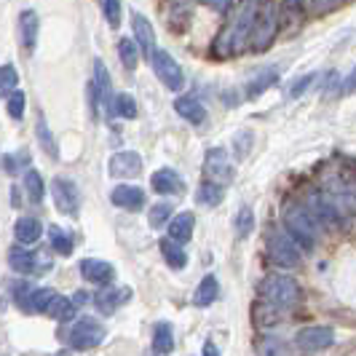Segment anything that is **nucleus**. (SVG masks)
Returning a JSON list of instances; mask_svg holds the SVG:
<instances>
[{
  "mask_svg": "<svg viewBox=\"0 0 356 356\" xmlns=\"http://www.w3.org/2000/svg\"><path fill=\"white\" fill-rule=\"evenodd\" d=\"M102 14H105L107 24L115 30L118 24H121V14H124V6L118 3V0H107V3H102Z\"/></svg>",
  "mask_w": 356,
  "mask_h": 356,
  "instance_id": "nucleus-41",
  "label": "nucleus"
},
{
  "mask_svg": "<svg viewBox=\"0 0 356 356\" xmlns=\"http://www.w3.org/2000/svg\"><path fill=\"white\" fill-rule=\"evenodd\" d=\"M175 110H177L179 118H185L191 126H201L207 121V107L201 105L196 97H191V94L177 97V99H175Z\"/></svg>",
  "mask_w": 356,
  "mask_h": 356,
  "instance_id": "nucleus-19",
  "label": "nucleus"
},
{
  "mask_svg": "<svg viewBox=\"0 0 356 356\" xmlns=\"http://www.w3.org/2000/svg\"><path fill=\"white\" fill-rule=\"evenodd\" d=\"M89 300H91L89 292H75V295H72V303L78 305V308H81V305H86Z\"/></svg>",
  "mask_w": 356,
  "mask_h": 356,
  "instance_id": "nucleus-49",
  "label": "nucleus"
},
{
  "mask_svg": "<svg viewBox=\"0 0 356 356\" xmlns=\"http://www.w3.org/2000/svg\"><path fill=\"white\" fill-rule=\"evenodd\" d=\"M24 191H27V196H30L33 204H40L46 198V185H43L40 172H35V169H27L24 172Z\"/></svg>",
  "mask_w": 356,
  "mask_h": 356,
  "instance_id": "nucleus-31",
  "label": "nucleus"
},
{
  "mask_svg": "<svg viewBox=\"0 0 356 356\" xmlns=\"http://www.w3.org/2000/svg\"><path fill=\"white\" fill-rule=\"evenodd\" d=\"M217 295H220V282H217L214 273H207L201 279V284L196 286V292H193V303L198 308H207V305H212L217 300Z\"/></svg>",
  "mask_w": 356,
  "mask_h": 356,
  "instance_id": "nucleus-25",
  "label": "nucleus"
},
{
  "mask_svg": "<svg viewBox=\"0 0 356 356\" xmlns=\"http://www.w3.org/2000/svg\"><path fill=\"white\" fill-rule=\"evenodd\" d=\"M129 298H131V289H129V286H118V289L107 286V289H102V292L94 298V303H97V308H99L105 316H110L115 308H121L124 303H129Z\"/></svg>",
  "mask_w": 356,
  "mask_h": 356,
  "instance_id": "nucleus-20",
  "label": "nucleus"
},
{
  "mask_svg": "<svg viewBox=\"0 0 356 356\" xmlns=\"http://www.w3.org/2000/svg\"><path fill=\"white\" fill-rule=\"evenodd\" d=\"M161 254H163L166 266L175 268V270H182V268L188 266V254H185V250H182V244L172 241L169 236H166V238H161Z\"/></svg>",
  "mask_w": 356,
  "mask_h": 356,
  "instance_id": "nucleus-27",
  "label": "nucleus"
},
{
  "mask_svg": "<svg viewBox=\"0 0 356 356\" xmlns=\"http://www.w3.org/2000/svg\"><path fill=\"white\" fill-rule=\"evenodd\" d=\"M0 91H3V97L8 99L11 94H17L19 91V72L14 65H3V70H0Z\"/></svg>",
  "mask_w": 356,
  "mask_h": 356,
  "instance_id": "nucleus-37",
  "label": "nucleus"
},
{
  "mask_svg": "<svg viewBox=\"0 0 356 356\" xmlns=\"http://www.w3.org/2000/svg\"><path fill=\"white\" fill-rule=\"evenodd\" d=\"M276 27H279L276 6L273 3H260V14H257V22H254V30H252L250 38L252 51H266L270 40L276 38Z\"/></svg>",
  "mask_w": 356,
  "mask_h": 356,
  "instance_id": "nucleus-5",
  "label": "nucleus"
},
{
  "mask_svg": "<svg viewBox=\"0 0 356 356\" xmlns=\"http://www.w3.org/2000/svg\"><path fill=\"white\" fill-rule=\"evenodd\" d=\"M49 241H51V250L62 257H70L72 254V236L67 231H62L59 225L49 228Z\"/></svg>",
  "mask_w": 356,
  "mask_h": 356,
  "instance_id": "nucleus-32",
  "label": "nucleus"
},
{
  "mask_svg": "<svg viewBox=\"0 0 356 356\" xmlns=\"http://www.w3.org/2000/svg\"><path fill=\"white\" fill-rule=\"evenodd\" d=\"M260 300L263 305L273 308V311H286L300 300V284L292 279V276H282V273H273L266 276L260 282Z\"/></svg>",
  "mask_w": 356,
  "mask_h": 356,
  "instance_id": "nucleus-3",
  "label": "nucleus"
},
{
  "mask_svg": "<svg viewBox=\"0 0 356 356\" xmlns=\"http://www.w3.org/2000/svg\"><path fill=\"white\" fill-rule=\"evenodd\" d=\"M113 99H115L113 102V115H121V118H129V121L137 118V99L131 94H115Z\"/></svg>",
  "mask_w": 356,
  "mask_h": 356,
  "instance_id": "nucleus-35",
  "label": "nucleus"
},
{
  "mask_svg": "<svg viewBox=\"0 0 356 356\" xmlns=\"http://www.w3.org/2000/svg\"><path fill=\"white\" fill-rule=\"evenodd\" d=\"M131 30H134V40H137L140 51L153 59V54L159 51V49H156V30H153V24H150L143 14L134 11V14H131Z\"/></svg>",
  "mask_w": 356,
  "mask_h": 356,
  "instance_id": "nucleus-15",
  "label": "nucleus"
},
{
  "mask_svg": "<svg viewBox=\"0 0 356 356\" xmlns=\"http://www.w3.org/2000/svg\"><path fill=\"white\" fill-rule=\"evenodd\" d=\"M56 298H59V295L54 292L51 286H40V289H35V295H33V311H38V314H49Z\"/></svg>",
  "mask_w": 356,
  "mask_h": 356,
  "instance_id": "nucleus-40",
  "label": "nucleus"
},
{
  "mask_svg": "<svg viewBox=\"0 0 356 356\" xmlns=\"http://www.w3.org/2000/svg\"><path fill=\"white\" fill-rule=\"evenodd\" d=\"M33 295H35V286H30L27 282H19L14 286V303L24 311V314H35L33 311Z\"/></svg>",
  "mask_w": 356,
  "mask_h": 356,
  "instance_id": "nucleus-38",
  "label": "nucleus"
},
{
  "mask_svg": "<svg viewBox=\"0 0 356 356\" xmlns=\"http://www.w3.org/2000/svg\"><path fill=\"white\" fill-rule=\"evenodd\" d=\"M321 191L332 198L343 214L356 212V179L346 169H327L321 175Z\"/></svg>",
  "mask_w": 356,
  "mask_h": 356,
  "instance_id": "nucleus-4",
  "label": "nucleus"
},
{
  "mask_svg": "<svg viewBox=\"0 0 356 356\" xmlns=\"http://www.w3.org/2000/svg\"><path fill=\"white\" fill-rule=\"evenodd\" d=\"M3 166H6V172H8V175H14V172L19 169V156L6 153V156H3Z\"/></svg>",
  "mask_w": 356,
  "mask_h": 356,
  "instance_id": "nucleus-48",
  "label": "nucleus"
},
{
  "mask_svg": "<svg viewBox=\"0 0 356 356\" xmlns=\"http://www.w3.org/2000/svg\"><path fill=\"white\" fill-rule=\"evenodd\" d=\"M209 8H212V11H220V14H225V11H233L236 6H233V3H209Z\"/></svg>",
  "mask_w": 356,
  "mask_h": 356,
  "instance_id": "nucleus-51",
  "label": "nucleus"
},
{
  "mask_svg": "<svg viewBox=\"0 0 356 356\" xmlns=\"http://www.w3.org/2000/svg\"><path fill=\"white\" fill-rule=\"evenodd\" d=\"M150 65H153V70H156V75H159V81L163 83V86H166V89L179 91L182 86H185V75H182V67H179L177 59H175V56H172L169 51L159 49V51L153 54Z\"/></svg>",
  "mask_w": 356,
  "mask_h": 356,
  "instance_id": "nucleus-10",
  "label": "nucleus"
},
{
  "mask_svg": "<svg viewBox=\"0 0 356 356\" xmlns=\"http://www.w3.org/2000/svg\"><path fill=\"white\" fill-rule=\"evenodd\" d=\"M153 351L161 356L175 351V330H172L169 321H159V324L153 327Z\"/></svg>",
  "mask_w": 356,
  "mask_h": 356,
  "instance_id": "nucleus-26",
  "label": "nucleus"
},
{
  "mask_svg": "<svg viewBox=\"0 0 356 356\" xmlns=\"http://www.w3.org/2000/svg\"><path fill=\"white\" fill-rule=\"evenodd\" d=\"M14 236H17L19 244H35L43 236V225L38 217H19L17 225H14Z\"/></svg>",
  "mask_w": 356,
  "mask_h": 356,
  "instance_id": "nucleus-23",
  "label": "nucleus"
},
{
  "mask_svg": "<svg viewBox=\"0 0 356 356\" xmlns=\"http://www.w3.org/2000/svg\"><path fill=\"white\" fill-rule=\"evenodd\" d=\"M204 356H220V348H217L214 340H207V343H204Z\"/></svg>",
  "mask_w": 356,
  "mask_h": 356,
  "instance_id": "nucleus-50",
  "label": "nucleus"
},
{
  "mask_svg": "<svg viewBox=\"0 0 356 356\" xmlns=\"http://www.w3.org/2000/svg\"><path fill=\"white\" fill-rule=\"evenodd\" d=\"M172 212H175V207H172L169 201H159V204H153V207H150L147 220H150V225H153V228H161V225H166V222H169ZM172 220H175V217H172Z\"/></svg>",
  "mask_w": 356,
  "mask_h": 356,
  "instance_id": "nucleus-39",
  "label": "nucleus"
},
{
  "mask_svg": "<svg viewBox=\"0 0 356 356\" xmlns=\"http://www.w3.org/2000/svg\"><path fill=\"white\" fill-rule=\"evenodd\" d=\"M260 14V3H244L238 6V17L228 22L212 43V54L217 59H228L233 54H241L244 46H250L252 30H254V22Z\"/></svg>",
  "mask_w": 356,
  "mask_h": 356,
  "instance_id": "nucleus-1",
  "label": "nucleus"
},
{
  "mask_svg": "<svg viewBox=\"0 0 356 356\" xmlns=\"http://www.w3.org/2000/svg\"><path fill=\"white\" fill-rule=\"evenodd\" d=\"M51 193L59 212L67 214V217H78V212H81V191H78V185L72 179L56 177L51 182Z\"/></svg>",
  "mask_w": 356,
  "mask_h": 356,
  "instance_id": "nucleus-11",
  "label": "nucleus"
},
{
  "mask_svg": "<svg viewBox=\"0 0 356 356\" xmlns=\"http://www.w3.org/2000/svg\"><path fill=\"white\" fill-rule=\"evenodd\" d=\"M110 201L126 212H140L145 207V191L137 185H118V188H113Z\"/></svg>",
  "mask_w": 356,
  "mask_h": 356,
  "instance_id": "nucleus-17",
  "label": "nucleus"
},
{
  "mask_svg": "<svg viewBox=\"0 0 356 356\" xmlns=\"http://www.w3.org/2000/svg\"><path fill=\"white\" fill-rule=\"evenodd\" d=\"M102 340H105V327L97 319H91V316H83L67 335V343H70L72 351H91Z\"/></svg>",
  "mask_w": 356,
  "mask_h": 356,
  "instance_id": "nucleus-7",
  "label": "nucleus"
},
{
  "mask_svg": "<svg viewBox=\"0 0 356 356\" xmlns=\"http://www.w3.org/2000/svg\"><path fill=\"white\" fill-rule=\"evenodd\" d=\"M204 172H207V179L214 182V185H228L233 182V175H236V169H233L231 159H228V150H222V147H212L209 153H207V161H204Z\"/></svg>",
  "mask_w": 356,
  "mask_h": 356,
  "instance_id": "nucleus-12",
  "label": "nucleus"
},
{
  "mask_svg": "<svg viewBox=\"0 0 356 356\" xmlns=\"http://www.w3.org/2000/svg\"><path fill=\"white\" fill-rule=\"evenodd\" d=\"M354 89H356V67L351 72H348V75H346L343 81H340V86H338L340 94H351Z\"/></svg>",
  "mask_w": 356,
  "mask_h": 356,
  "instance_id": "nucleus-46",
  "label": "nucleus"
},
{
  "mask_svg": "<svg viewBox=\"0 0 356 356\" xmlns=\"http://www.w3.org/2000/svg\"><path fill=\"white\" fill-rule=\"evenodd\" d=\"M8 266L11 270H17L22 276H27V273H46V270H51V257H46V254H40V252H30L24 250V247H11L8 250Z\"/></svg>",
  "mask_w": 356,
  "mask_h": 356,
  "instance_id": "nucleus-8",
  "label": "nucleus"
},
{
  "mask_svg": "<svg viewBox=\"0 0 356 356\" xmlns=\"http://www.w3.org/2000/svg\"><path fill=\"white\" fill-rule=\"evenodd\" d=\"M284 228H286V233L292 236V241L305 252L314 250L316 241H319V236H321V222L311 214L308 207H303V204H292V207H286Z\"/></svg>",
  "mask_w": 356,
  "mask_h": 356,
  "instance_id": "nucleus-2",
  "label": "nucleus"
},
{
  "mask_svg": "<svg viewBox=\"0 0 356 356\" xmlns=\"http://www.w3.org/2000/svg\"><path fill=\"white\" fill-rule=\"evenodd\" d=\"M305 8H311V11H316V14H327V11H335L338 3H308Z\"/></svg>",
  "mask_w": 356,
  "mask_h": 356,
  "instance_id": "nucleus-47",
  "label": "nucleus"
},
{
  "mask_svg": "<svg viewBox=\"0 0 356 356\" xmlns=\"http://www.w3.org/2000/svg\"><path fill=\"white\" fill-rule=\"evenodd\" d=\"M35 134H38L40 147L46 150V156H49V159H56L59 150H56V140H54V134H51V129H49V124H46V118H38Z\"/></svg>",
  "mask_w": 356,
  "mask_h": 356,
  "instance_id": "nucleus-36",
  "label": "nucleus"
},
{
  "mask_svg": "<svg viewBox=\"0 0 356 356\" xmlns=\"http://www.w3.org/2000/svg\"><path fill=\"white\" fill-rule=\"evenodd\" d=\"M305 207L311 209V214L319 220L321 225H327V228H340L343 225V217L346 214L332 204V198L327 196L324 191H311L308 198H305Z\"/></svg>",
  "mask_w": 356,
  "mask_h": 356,
  "instance_id": "nucleus-9",
  "label": "nucleus"
},
{
  "mask_svg": "<svg viewBox=\"0 0 356 356\" xmlns=\"http://www.w3.org/2000/svg\"><path fill=\"white\" fill-rule=\"evenodd\" d=\"M38 33H40V19H38V14L33 11V8L22 11V17H19V35H22V43H24L27 51L35 49Z\"/></svg>",
  "mask_w": 356,
  "mask_h": 356,
  "instance_id": "nucleus-21",
  "label": "nucleus"
},
{
  "mask_svg": "<svg viewBox=\"0 0 356 356\" xmlns=\"http://www.w3.org/2000/svg\"><path fill=\"white\" fill-rule=\"evenodd\" d=\"M250 143H252V131H238L236 140H233V150L238 159H244L250 153Z\"/></svg>",
  "mask_w": 356,
  "mask_h": 356,
  "instance_id": "nucleus-44",
  "label": "nucleus"
},
{
  "mask_svg": "<svg viewBox=\"0 0 356 356\" xmlns=\"http://www.w3.org/2000/svg\"><path fill=\"white\" fill-rule=\"evenodd\" d=\"M233 228H236V236H238V238H247L250 233H254V212H252V207L244 204V207L236 212Z\"/></svg>",
  "mask_w": 356,
  "mask_h": 356,
  "instance_id": "nucleus-34",
  "label": "nucleus"
},
{
  "mask_svg": "<svg viewBox=\"0 0 356 356\" xmlns=\"http://www.w3.org/2000/svg\"><path fill=\"white\" fill-rule=\"evenodd\" d=\"M81 276L91 282V284H110L113 279H115V268L105 263V260H97V257H86V260H81Z\"/></svg>",
  "mask_w": 356,
  "mask_h": 356,
  "instance_id": "nucleus-16",
  "label": "nucleus"
},
{
  "mask_svg": "<svg viewBox=\"0 0 356 356\" xmlns=\"http://www.w3.org/2000/svg\"><path fill=\"white\" fill-rule=\"evenodd\" d=\"M75 311H78V305L72 303V298H56L51 305V311H49V316L56 321H62V324H67L70 319H75Z\"/></svg>",
  "mask_w": 356,
  "mask_h": 356,
  "instance_id": "nucleus-33",
  "label": "nucleus"
},
{
  "mask_svg": "<svg viewBox=\"0 0 356 356\" xmlns=\"http://www.w3.org/2000/svg\"><path fill=\"white\" fill-rule=\"evenodd\" d=\"M268 257L279 268L300 266V247L292 241V236L284 231H273L268 236Z\"/></svg>",
  "mask_w": 356,
  "mask_h": 356,
  "instance_id": "nucleus-6",
  "label": "nucleus"
},
{
  "mask_svg": "<svg viewBox=\"0 0 356 356\" xmlns=\"http://www.w3.org/2000/svg\"><path fill=\"white\" fill-rule=\"evenodd\" d=\"M56 356H70V354H67V351H62V354H56Z\"/></svg>",
  "mask_w": 356,
  "mask_h": 356,
  "instance_id": "nucleus-52",
  "label": "nucleus"
},
{
  "mask_svg": "<svg viewBox=\"0 0 356 356\" xmlns=\"http://www.w3.org/2000/svg\"><path fill=\"white\" fill-rule=\"evenodd\" d=\"M311 81H316V75L311 72V75H303V78H295L292 81V86H289V97L295 99V97H303L305 94V89L311 86Z\"/></svg>",
  "mask_w": 356,
  "mask_h": 356,
  "instance_id": "nucleus-45",
  "label": "nucleus"
},
{
  "mask_svg": "<svg viewBox=\"0 0 356 356\" xmlns=\"http://www.w3.org/2000/svg\"><path fill=\"white\" fill-rule=\"evenodd\" d=\"M107 169H110L113 177H137L143 172V159L134 150H121L110 159Z\"/></svg>",
  "mask_w": 356,
  "mask_h": 356,
  "instance_id": "nucleus-14",
  "label": "nucleus"
},
{
  "mask_svg": "<svg viewBox=\"0 0 356 356\" xmlns=\"http://www.w3.org/2000/svg\"><path fill=\"white\" fill-rule=\"evenodd\" d=\"M295 343H298V348H300V351L319 354V351H327V348L335 343V332H332L330 327H319V324H314V327L300 330V332L295 335Z\"/></svg>",
  "mask_w": 356,
  "mask_h": 356,
  "instance_id": "nucleus-13",
  "label": "nucleus"
},
{
  "mask_svg": "<svg viewBox=\"0 0 356 356\" xmlns=\"http://www.w3.org/2000/svg\"><path fill=\"white\" fill-rule=\"evenodd\" d=\"M196 198H198V204H204V207H220L222 198H225V191H222V185H214L209 179H204V182L198 185Z\"/></svg>",
  "mask_w": 356,
  "mask_h": 356,
  "instance_id": "nucleus-29",
  "label": "nucleus"
},
{
  "mask_svg": "<svg viewBox=\"0 0 356 356\" xmlns=\"http://www.w3.org/2000/svg\"><path fill=\"white\" fill-rule=\"evenodd\" d=\"M193 228H196V214L179 212L177 217L169 222V238H172V241H177V244H185V241H191Z\"/></svg>",
  "mask_w": 356,
  "mask_h": 356,
  "instance_id": "nucleus-22",
  "label": "nucleus"
},
{
  "mask_svg": "<svg viewBox=\"0 0 356 356\" xmlns=\"http://www.w3.org/2000/svg\"><path fill=\"white\" fill-rule=\"evenodd\" d=\"M6 102H8V115H11L14 121H22V118H24V91L11 94Z\"/></svg>",
  "mask_w": 356,
  "mask_h": 356,
  "instance_id": "nucleus-43",
  "label": "nucleus"
},
{
  "mask_svg": "<svg viewBox=\"0 0 356 356\" xmlns=\"http://www.w3.org/2000/svg\"><path fill=\"white\" fill-rule=\"evenodd\" d=\"M260 356H289L286 346L279 338H263L260 340Z\"/></svg>",
  "mask_w": 356,
  "mask_h": 356,
  "instance_id": "nucleus-42",
  "label": "nucleus"
},
{
  "mask_svg": "<svg viewBox=\"0 0 356 356\" xmlns=\"http://www.w3.org/2000/svg\"><path fill=\"white\" fill-rule=\"evenodd\" d=\"M118 56H121L126 70H134L140 65V46H137V40L134 38H121L118 40Z\"/></svg>",
  "mask_w": 356,
  "mask_h": 356,
  "instance_id": "nucleus-30",
  "label": "nucleus"
},
{
  "mask_svg": "<svg viewBox=\"0 0 356 356\" xmlns=\"http://www.w3.org/2000/svg\"><path fill=\"white\" fill-rule=\"evenodd\" d=\"M94 83H97V91H99V99H102V105H107V110L113 113V102L115 99H110V72L107 67L102 65V59H94Z\"/></svg>",
  "mask_w": 356,
  "mask_h": 356,
  "instance_id": "nucleus-28",
  "label": "nucleus"
},
{
  "mask_svg": "<svg viewBox=\"0 0 356 356\" xmlns=\"http://www.w3.org/2000/svg\"><path fill=\"white\" fill-rule=\"evenodd\" d=\"M276 81H279V70H276V67H263V70H257L252 75L250 86H247V97H250V99H257V97L266 94Z\"/></svg>",
  "mask_w": 356,
  "mask_h": 356,
  "instance_id": "nucleus-24",
  "label": "nucleus"
},
{
  "mask_svg": "<svg viewBox=\"0 0 356 356\" xmlns=\"http://www.w3.org/2000/svg\"><path fill=\"white\" fill-rule=\"evenodd\" d=\"M150 185H153V191L159 196H179L185 191V182H182V177H179L175 169H159V172H153Z\"/></svg>",
  "mask_w": 356,
  "mask_h": 356,
  "instance_id": "nucleus-18",
  "label": "nucleus"
}]
</instances>
